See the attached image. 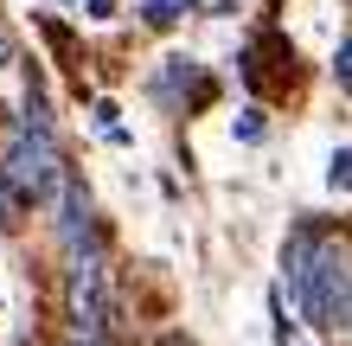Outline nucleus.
Segmentation results:
<instances>
[{"label":"nucleus","mask_w":352,"mask_h":346,"mask_svg":"<svg viewBox=\"0 0 352 346\" xmlns=\"http://www.w3.org/2000/svg\"><path fill=\"white\" fill-rule=\"evenodd\" d=\"M0 186H7L13 206H45V199L65 186V160H58L52 141V116L38 96H26V122L7 141V160H0Z\"/></svg>","instance_id":"1"},{"label":"nucleus","mask_w":352,"mask_h":346,"mask_svg":"<svg viewBox=\"0 0 352 346\" xmlns=\"http://www.w3.org/2000/svg\"><path fill=\"white\" fill-rule=\"evenodd\" d=\"M295 308L314 321V327L333 334L340 321H352V257L340 250V244H314V263H307V282L295 295Z\"/></svg>","instance_id":"2"},{"label":"nucleus","mask_w":352,"mask_h":346,"mask_svg":"<svg viewBox=\"0 0 352 346\" xmlns=\"http://www.w3.org/2000/svg\"><path fill=\"white\" fill-rule=\"evenodd\" d=\"M65 314H71V340H102V270L96 250L65 257Z\"/></svg>","instance_id":"3"},{"label":"nucleus","mask_w":352,"mask_h":346,"mask_svg":"<svg viewBox=\"0 0 352 346\" xmlns=\"http://www.w3.org/2000/svg\"><path fill=\"white\" fill-rule=\"evenodd\" d=\"M327 186L352 193V148H333V160H327Z\"/></svg>","instance_id":"4"},{"label":"nucleus","mask_w":352,"mask_h":346,"mask_svg":"<svg viewBox=\"0 0 352 346\" xmlns=\"http://www.w3.org/2000/svg\"><path fill=\"white\" fill-rule=\"evenodd\" d=\"M141 13H148V26H173L186 13V0H141Z\"/></svg>","instance_id":"5"},{"label":"nucleus","mask_w":352,"mask_h":346,"mask_svg":"<svg viewBox=\"0 0 352 346\" xmlns=\"http://www.w3.org/2000/svg\"><path fill=\"white\" fill-rule=\"evenodd\" d=\"M263 135V122H256V109H243V122H237V141H256Z\"/></svg>","instance_id":"6"},{"label":"nucleus","mask_w":352,"mask_h":346,"mask_svg":"<svg viewBox=\"0 0 352 346\" xmlns=\"http://www.w3.org/2000/svg\"><path fill=\"white\" fill-rule=\"evenodd\" d=\"M340 77H346V84H352V39H346V45H340Z\"/></svg>","instance_id":"7"},{"label":"nucleus","mask_w":352,"mask_h":346,"mask_svg":"<svg viewBox=\"0 0 352 346\" xmlns=\"http://www.w3.org/2000/svg\"><path fill=\"white\" fill-rule=\"evenodd\" d=\"M71 346H96V340H71Z\"/></svg>","instance_id":"8"}]
</instances>
